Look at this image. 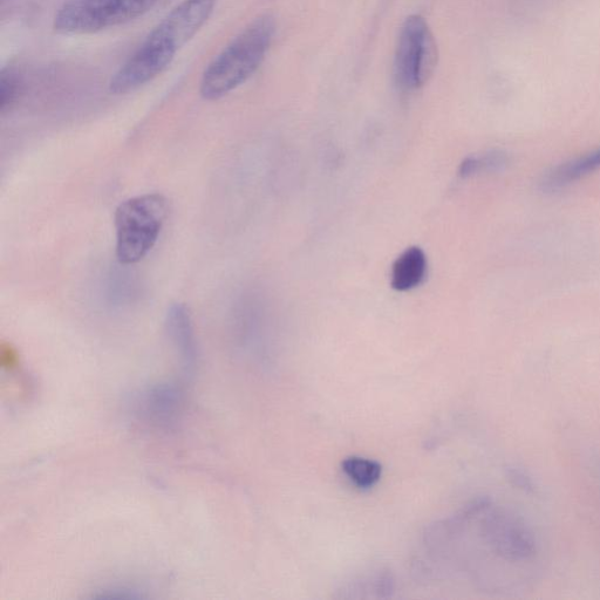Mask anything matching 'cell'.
Returning <instances> with one entry per match:
<instances>
[{
	"mask_svg": "<svg viewBox=\"0 0 600 600\" xmlns=\"http://www.w3.org/2000/svg\"><path fill=\"white\" fill-rule=\"evenodd\" d=\"M425 544L429 555L450 561V570L495 595L527 591L542 571L533 531L513 511L489 500L470 503L449 520L432 525Z\"/></svg>",
	"mask_w": 600,
	"mask_h": 600,
	"instance_id": "cell-1",
	"label": "cell"
},
{
	"mask_svg": "<svg viewBox=\"0 0 600 600\" xmlns=\"http://www.w3.org/2000/svg\"><path fill=\"white\" fill-rule=\"evenodd\" d=\"M275 23L264 16L252 22L203 74L201 95L218 100L240 87L261 66L274 38Z\"/></svg>",
	"mask_w": 600,
	"mask_h": 600,
	"instance_id": "cell-2",
	"label": "cell"
},
{
	"mask_svg": "<svg viewBox=\"0 0 600 600\" xmlns=\"http://www.w3.org/2000/svg\"><path fill=\"white\" fill-rule=\"evenodd\" d=\"M167 216L168 201L161 194H143L121 202L114 215L118 262H141L158 243Z\"/></svg>",
	"mask_w": 600,
	"mask_h": 600,
	"instance_id": "cell-3",
	"label": "cell"
},
{
	"mask_svg": "<svg viewBox=\"0 0 600 600\" xmlns=\"http://www.w3.org/2000/svg\"><path fill=\"white\" fill-rule=\"evenodd\" d=\"M160 0H71L57 13L54 29L67 34L95 33L146 15Z\"/></svg>",
	"mask_w": 600,
	"mask_h": 600,
	"instance_id": "cell-4",
	"label": "cell"
},
{
	"mask_svg": "<svg viewBox=\"0 0 600 600\" xmlns=\"http://www.w3.org/2000/svg\"><path fill=\"white\" fill-rule=\"evenodd\" d=\"M438 63V47L426 20L420 16L407 18L401 27L395 53V79L402 91L413 92L432 77Z\"/></svg>",
	"mask_w": 600,
	"mask_h": 600,
	"instance_id": "cell-5",
	"label": "cell"
},
{
	"mask_svg": "<svg viewBox=\"0 0 600 600\" xmlns=\"http://www.w3.org/2000/svg\"><path fill=\"white\" fill-rule=\"evenodd\" d=\"M177 50L169 40L153 31L139 51L114 74L109 90L114 94L138 90L172 64Z\"/></svg>",
	"mask_w": 600,
	"mask_h": 600,
	"instance_id": "cell-6",
	"label": "cell"
},
{
	"mask_svg": "<svg viewBox=\"0 0 600 600\" xmlns=\"http://www.w3.org/2000/svg\"><path fill=\"white\" fill-rule=\"evenodd\" d=\"M215 4L216 0H183L154 32L180 49L206 24Z\"/></svg>",
	"mask_w": 600,
	"mask_h": 600,
	"instance_id": "cell-7",
	"label": "cell"
},
{
	"mask_svg": "<svg viewBox=\"0 0 600 600\" xmlns=\"http://www.w3.org/2000/svg\"><path fill=\"white\" fill-rule=\"evenodd\" d=\"M166 326L170 339L179 351L184 367H194L196 345L192 318L187 306L181 303L170 305L166 316Z\"/></svg>",
	"mask_w": 600,
	"mask_h": 600,
	"instance_id": "cell-8",
	"label": "cell"
},
{
	"mask_svg": "<svg viewBox=\"0 0 600 600\" xmlns=\"http://www.w3.org/2000/svg\"><path fill=\"white\" fill-rule=\"evenodd\" d=\"M600 168V148L550 170L541 183L543 192L554 193Z\"/></svg>",
	"mask_w": 600,
	"mask_h": 600,
	"instance_id": "cell-9",
	"label": "cell"
},
{
	"mask_svg": "<svg viewBox=\"0 0 600 600\" xmlns=\"http://www.w3.org/2000/svg\"><path fill=\"white\" fill-rule=\"evenodd\" d=\"M427 267L424 250L418 247L408 248L393 264L392 288L400 292L418 288L425 281Z\"/></svg>",
	"mask_w": 600,
	"mask_h": 600,
	"instance_id": "cell-10",
	"label": "cell"
},
{
	"mask_svg": "<svg viewBox=\"0 0 600 600\" xmlns=\"http://www.w3.org/2000/svg\"><path fill=\"white\" fill-rule=\"evenodd\" d=\"M343 472L349 480L361 489L372 488L377 484L381 477L380 463L370 459L359 458V456H351L342 463Z\"/></svg>",
	"mask_w": 600,
	"mask_h": 600,
	"instance_id": "cell-11",
	"label": "cell"
},
{
	"mask_svg": "<svg viewBox=\"0 0 600 600\" xmlns=\"http://www.w3.org/2000/svg\"><path fill=\"white\" fill-rule=\"evenodd\" d=\"M509 159L506 153L493 150L481 156H469L461 163L459 174L469 177L480 173L500 172L508 165Z\"/></svg>",
	"mask_w": 600,
	"mask_h": 600,
	"instance_id": "cell-12",
	"label": "cell"
},
{
	"mask_svg": "<svg viewBox=\"0 0 600 600\" xmlns=\"http://www.w3.org/2000/svg\"><path fill=\"white\" fill-rule=\"evenodd\" d=\"M0 84V111L5 112L16 98L17 81L13 75L4 73Z\"/></svg>",
	"mask_w": 600,
	"mask_h": 600,
	"instance_id": "cell-13",
	"label": "cell"
}]
</instances>
